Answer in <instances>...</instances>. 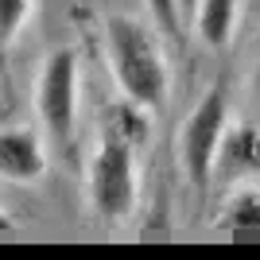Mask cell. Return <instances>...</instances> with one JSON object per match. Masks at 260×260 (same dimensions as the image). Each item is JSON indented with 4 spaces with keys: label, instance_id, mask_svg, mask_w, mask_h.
<instances>
[{
    "label": "cell",
    "instance_id": "cell-6",
    "mask_svg": "<svg viewBox=\"0 0 260 260\" xmlns=\"http://www.w3.org/2000/svg\"><path fill=\"white\" fill-rule=\"evenodd\" d=\"M214 179L221 183H252L260 179V128L252 124H229L221 152L214 163Z\"/></svg>",
    "mask_w": 260,
    "mask_h": 260
},
{
    "label": "cell",
    "instance_id": "cell-2",
    "mask_svg": "<svg viewBox=\"0 0 260 260\" xmlns=\"http://www.w3.org/2000/svg\"><path fill=\"white\" fill-rule=\"evenodd\" d=\"M89 206L105 221H120L136 206V140L117 124H105L89 155Z\"/></svg>",
    "mask_w": 260,
    "mask_h": 260
},
{
    "label": "cell",
    "instance_id": "cell-12",
    "mask_svg": "<svg viewBox=\"0 0 260 260\" xmlns=\"http://www.w3.org/2000/svg\"><path fill=\"white\" fill-rule=\"evenodd\" d=\"M8 229H12V217L4 214V210H0V233H8Z\"/></svg>",
    "mask_w": 260,
    "mask_h": 260
},
{
    "label": "cell",
    "instance_id": "cell-3",
    "mask_svg": "<svg viewBox=\"0 0 260 260\" xmlns=\"http://www.w3.org/2000/svg\"><path fill=\"white\" fill-rule=\"evenodd\" d=\"M78 89H82V70H78V54L70 47L47 54L35 78V117L43 124L51 144H66L78 124Z\"/></svg>",
    "mask_w": 260,
    "mask_h": 260
},
{
    "label": "cell",
    "instance_id": "cell-10",
    "mask_svg": "<svg viewBox=\"0 0 260 260\" xmlns=\"http://www.w3.org/2000/svg\"><path fill=\"white\" fill-rule=\"evenodd\" d=\"M148 4V16H152V23L159 27L163 35H183L186 20H183V8H179V0H144Z\"/></svg>",
    "mask_w": 260,
    "mask_h": 260
},
{
    "label": "cell",
    "instance_id": "cell-11",
    "mask_svg": "<svg viewBox=\"0 0 260 260\" xmlns=\"http://www.w3.org/2000/svg\"><path fill=\"white\" fill-rule=\"evenodd\" d=\"M179 8H183V20L190 23V20H194V8H198V0H179Z\"/></svg>",
    "mask_w": 260,
    "mask_h": 260
},
{
    "label": "cell",
    "instance_id": "cell-4",
    "mask_svg": "<svg viewBox=\"0 0 260 260\" xmlns=\"http://www.w3.org/2000/svg\"><path fill=\"white\" fill-rule=\"evenodd\" d=\"M229 132V105L221 89H210L206 98L190 109V117L179 136V159H183L186 183L194 194H206V186L214 183V163L221 152V140Z\"/></svg>",
    "mask_w": 260,
    "mask_h": 260
},
{
    "label": "cell",
    "instance_id": "cell-8",
    "mask_svg": "<svg viewBox=\"0 0 260 260\" xmlns=\"http://www.w3.org/2000/svg\"><path fill=\"white\" fill-rule=\"evenodd\" d=\"M221 229H260V186L245 183L237 186L229 202L221 206V217H217Z\"/></svg>",
    "mask_w": 260,
    "mask_h": 260
},
{
    "label": "cell",
    "instance_id": "cell-5",
    "mask_svg": "<svg viewBox=\"0 0 260 260\" xmlns=\"http://www.w3.org/2000/svg\"><path fill=\"white\" fill-rule=\"evenodd\" d=\"M47 175V148L39 132L27 124H8L0 128V179L8 183H39Z\"/></svg>",
    "mask_w": 260,
    "mask_h": 260
},
{
    "label": "cell",
    "instance_id": "cell-9",
    "mask_svg": "<svg viewBox=\"0 0 260 260\" xmlns=\"http://www.w3.org/2000/svg\"><path fill=\"white\" fill-rule=\"evenodd\" d=\"M35 0H0V51L16 43V35L27 27Z\"/></svg>",
    "mask_w": 260,
    "mask_h": 260
},
{
    "label": "cell",
    "instance_id": "cell-1",
    "mask_svg": "<svg viewBox=\"0 0 260 260\" xmlns=\"http://www.w3.org/2000/svg\"><path fill=\"white\" fill-rule=\"evenodd\" d=\"M105 54H109V66H113V78H117L124 101L148 109V113H155L167 101L171 74H167V58H163V47L152 35V27H144L132 16H109Z\"/></svg>",
    "mask_w": 260,
    "mask_h": 260
},
{
    "label": "cell",
    "instance_id": "cell-7",
    "mask_svg": "<svg viewBox=\"0 0 260 260\" xmlns=\"http://www.w3.org/2000/svg\"><path fill=\"white\" fill-rule=\"evenodd\" d=\"M237 12H241V0H198L190 27L202 35V43H210L214 51H221V47L233 43Z\"/></svg>",
    "mask_w": 260,
    "mask_h": 260
}]
</instances>
